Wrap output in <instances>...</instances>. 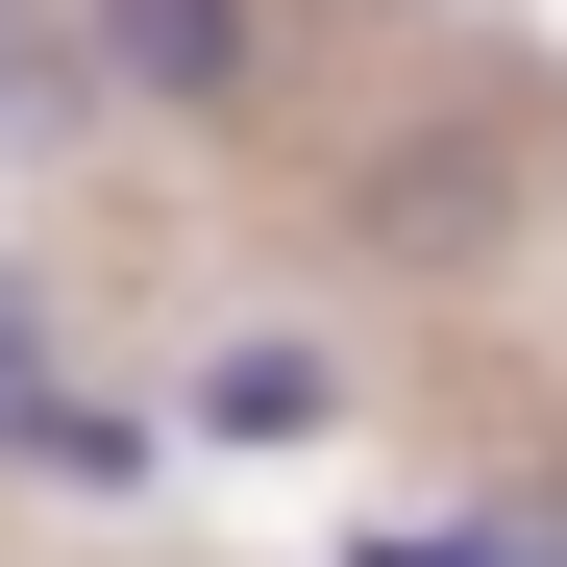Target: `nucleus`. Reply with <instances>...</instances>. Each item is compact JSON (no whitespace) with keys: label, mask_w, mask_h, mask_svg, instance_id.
<instances>
[{"label":"nucleus","mask_w":567,"mask_h":567,"mask_svg":"<svg viewBox=\"0 0 567 567\" xmlns=\"http://www.w3.org/2000/svg\"><path fill=\"white\" fill-rule=\"evenodd\" d=\"M74 74H100L124 124H271V74H297V0H74Z\"/></svg>","instance_id":"1"},{"label":"nucleus","mask_w":567,"mask_h":567,"mask_svg":"<svg viewBox=\"0 0 567 567\" xmlns=\"http://www.w3.org/2000/svg\"><path fill=\"white\" fill-rule=\"evenodd\" d=\"M321 223H346V271H494L518 247V148L494 124H370L321 173Z\"/></svg>","instance_id":"2"},{"label":"nucleus","mask_w":567,"mask_h":567,"mask_svg":"<svg viewBox=\"0 0 567 567\" xmlns=\"http://www.w3.org/2000/svg\"><path fill=\"white\" fill-rule=\"evenodd\" d=\"M346 567H543V543H518V518H370Z\"/></svg>","instance_id":"6"},{"label":"nucleus","mask_w":567,"mask_h":567,"mask_svg":"<svg viewBox=\"0 0 567 567\" xmlns=\"http://www.w3.org/2000/svg\"><path fill=\"white\" fill-rule=\"evenodd\" d=\"M25 468H50V494H148L173 420H148V395H50V420H25Z\"/></svg>","instance_id":"4"},{"label":"nucleus","mask_w":567,"mask_h":567,"mask_svg":"<svg viewBox=\"0 0 567 567\" xmlns=\"http://www.w3.org/2000/svg\"><path fill=\"white\" fill-rule=\"evenodd\" d=\"M346 420V346L321 321H223L198 370H173V444H321Z\"/></svg>","instance_id":"3"},{"label":"nucleus","mask_w":567,"mask_h":567,"mask_svg":"<svg viewBox=\"0 0 567 567\" xmlns=\"http://www.w3.org/2000/svg\"><path fill=\"white\" fill-rule=\"evenodd\" d=\"M50 395H74V321H50V271L0 247V468H25V420H50Z\"/></svg>","instance_id":"5"}]
</instances>
